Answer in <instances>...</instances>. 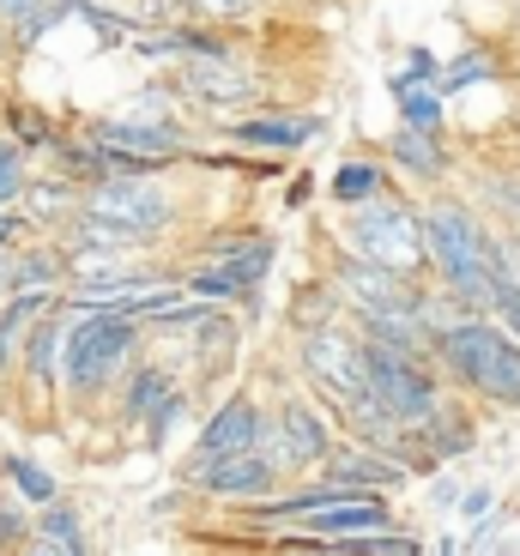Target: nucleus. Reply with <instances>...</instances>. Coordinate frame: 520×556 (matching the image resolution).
I'll use <instances>...</instances> for the list:
<instances>
[{"mask_svg": "<svg viewBox=\"0 0 520 556\" xmlns=\"http://www.w3.org/2000/svg\"><path fill=\"white\" fill-rule=\"evenodd\" d=\"M515 18H520V7H515Z\"/></svg>", "mask_w": 520, "mask_h": 556, "instance_id": "obj_45", "label": "nucleus"}, {"mask_svg": "<svg viewBox=\"0 0 520 556\" xmlns=\"http://www.w3.org/2000/svg\"><path fill=\"white\" fill-rule=\"evenodd\" d=\"M30 539V515L18 502H0V551H13V544Z\"/></svg>", "mask_w": 520, "mask_h": 556, "instance_id": "obj_37", "label": "nucleus"}, {"mask_svg": "<svg viewBox=\"0 0 520 556\" xmlns=\"http://www.w3.org/2000/svg\"><path fill=\"white\" fill-rule=\"evenodd\" d=\"M0 303H7V261H0Z\"/></svg>", "mask_w": 520, "mask_h": 556, "instance_id": "obj_43", "label": "nucleus"}, {"mask_svg": "<svg viewBox=\"0 0 520 556\" xmlns=\"http://www.w3.org/2000/svg\"><path fill=\"white\" fill-rule=\"evenodd\" d=\"M0 261H7V296H13V291H67V261H61V242L55 237L0 254Z\"/></svg>", "mask_w": 520, "mask_h": 556, "instance_id": "obj_19", "label": "nucleus"}, {"mask_svg": "<svg viewBox=\"0 0 520 556\" xmlns=\"http://www.w3.org/2000/svg\"><path fill=\"white\" fill-rule=\"evenodd\" d=\"M491 484H472V490H466V496H460V508H466V515H472V520H484V515H491Z\"/></svg>", "mask_w": 520, "mask_h": 556, "instance_id": "obj_39", "label": "nucleus"}, {"mask_svg": "<svg viewBox=\"0 0 520 556\" xmlns=\"http://www.w3.org/2000/svg\"><path fill=\"white\" fill-rule=\"evenodd\" d=\"M7 127H13V146H18V152H42V157H49V146H55V122H42V115L37 110H25V103H13V110H7Z\"/></svg>", "mask_w": 520, "mask_h": 556, "instance_id": "obj_31", "label": "nucleus"}, {"mask_svg": "<svg viewBox=\"0 0 520 556\" xmlns=\"http://www.w3.org/2000/svg\"><path fill=\"white\" fill-rule=\"evenodd\" d=\"M182 412H188V393H182V388H169V393H164V405H157V412L145 417V435H152V447H164V435L176 430V424H182Z\"/></svg>", "mask_w": 520, "mask_h": 556, "instance_id": "obj_36", "label": "nucleus"}, {"mask_svg": "<svg viewBox=\"0 0 520 556\" xmlns=\"http://www.w3.org/2000/svg\"><path fill=\"white\" fill-rule=\"evenodd\" d=\"M436 73H442V55L418 42V49H406V67H394L388 91H394V98H399V91H423V85H436Z\"/></svg>", "mask_w": 520, "mask_h": 556, "instance_id": "obj_33", "label": "nucleus"}, {"mask_svg": "<svg viewBox=\"0 0 520 556\" xmlns=\"http://www.w3.org/2000/svg\"><path fill=\"white\" fill-rule=\"evenodd\" d=\"M430 363H436V376H448L454 388L479 393V400L508 405V412L520 405V345L491 315H466L442 327L430 339Z\"/></svg>", "mask_w": 520, "mask_h": 556, "instance_id": "obj_2", "label": "nucleus"}, {"mask_svg": "<svg viewBox=\"0 0 520 556\" xmlns=\"http://www.w3.org/2000/svg\"><path fill=\"white\" fill-rule=\"evenodd\" d=\"M411 442H418V454L430 459V466H436V459H460V454L479 447V424H472V412H466L454 393H442V405L411 430Z\"/></svg>", "mask_w": 520, "mask_h": 556, "instance_id": "obj_15", "label": "nucleus"}, {"mask_svg": "<svg viewBox=\"0 0 520 556\" xmlns=\"http://www.w3.org/2000/svg\"><path fill=\"white\" fill-rule=\"evenodd\" d=\"M327 291H333V303L345 320H376V315H411L418 296H423V278L381 273V266L333 249V261H327Z\"/></svg>", "mask_w": 520, "mask_h": 556, "instance_id": "obj_9", "label": "nucleus"}, {"mask_svg": "<svg viewBox=\"0 0 520 556\" xmlns=\"http://www.w3.org/2000/svg\"><path fill=\"white\" fill-rule=\"evenodd\" d=\"M472 200L503 224V237H520V176L515 169H484L479 188H472Z\"/></svg>", "mask_w": 520, "mask_h": 556, "instance_id": "obj_26", "label": "nucleus"}, {"mask_svg": "<svg viewBox=\"0 0 520 556\" xmlns=\"http://www.w3.org/2000/svg\"><path fill=\"white\" fill-rule=\"evenodd\" d=\"M61 291H13L0 303V381L18 369V351H25V333L37 327L49 308H55Z\"/></svg>", "mask_w": 520, "mask_h": 556, "instance_id": "obj_20", "label": "nucleus"}, {"mask_svg": "<svg viewBox=\"0 0 520 556\" xmlns=\"http://www.w3.org/2000/svg\"><path fill=\"white\" fill-rule=\"evenodd\" d=\"M296 369H303V381H309L327 405L345 412V424L376 412L364 339H357L345 320H333V327H303V333H296Z\"/></svg>", "mask_w": 520, "mask_h": 556, "instance_id": "obj_4", "label": "nucleus"}, {"mask_svg": "<svg viewBox=\"0 0 520 556\" xmlns=\"http://www.w3.org/2000/svg\"><path fill=\"white\" fill-rule=\"evenodd\" d=\"M261 454L279 466V472H309L333 454V424H327V405L309 400L303 388H284L272 400V412H261Z\"/></svg>", "mask_w": 520, "mask_h": 556, "instance_id": "obj_6", "label": "nucleus"}, {"mask_svg": "<svg viewBox=\"0 0 520 556\" xmlns=\"http://www.w3.org/2000/svg\"><path fill=\"white\" fill-rule=\"evenodd\" d=\"M79 212L98 224H115V230H127V237H140V242H157L164 230H176L182 200L152 176H122V181L79 188Z\"/></svg>", "mask_w": 520, "mask_h": 556, "instance_id": "obj_7", "label": "nucleus"}, {"mask_svg": "<svg viewBox=\"0 0 520 556\" xmlns=\"http://www.w3.org/2000/svg\"><path fill=\"white\" fill-rule=\"evenodd\" d=\"M7 49H13V37H7V30H0V61H7Z\"/></svg>", "mask_w": 520, "mask_h": 556, "instance_id": "obj_44", "label": "nucleus"}, {"mask_svg": "<svg viewBox=\"0 0 520 556\" xmlns=\"http://www.w3.org/2000/svg\"><path fill=\"white\" fill-rule=\"evenodd\" d=\"M399 127H411V134H442V98H436V85H423V91H399Z\"/></svg>", "mask_w": 520, "mask_h": 556, "instance_id": "obj_30", "label": "nucleus"}, {"mask_svg": "<svg viewBox=\"0 0 520 556\" xmlns=\"http://www.w3.org/2000/svg\"><path fill=\"white\" fill-rule=\"evenodd\" d=\"M55 303H61V296H55ZM61 333H67V315H61V308H49V315H42L37 327L25 333V351H18L13 376H25L37 400L61 393V381H55V369H61Z\"/></svg>", "mask_w": 520, "mask_h": 556, "instance_id": "obj_17", "label": "nucleus"}, {"mask_svg": "<svg viewBox=\"0 0 520 556\" xmlns=\"http://www.w3.org/2000/svg\"><path fill=\"white\" fill-rule=\"evenodd\" d=\"M169 388H176V381L164 376V363H145V357H140V363L122 376V417H127V424H145V417L164 405Z\"/></svg>", "mask_w": 520, "mask_h": 556, "instance_id": "obj_24", "label": "nucleus"}, {"mask_svg": "<svg viewBox=\"0 0 520 556\" xmlns=\"http://www.w3.org/2000/svg\"><path fill=\"white\" fill-rule=\"evenodd\" d=\"M18 556H67V551H61V544H49V539H25V551H18Z\"/></svg>", "mask_w": 520, "mask_h": 556, "instance_id": "obj_42", "label": "nucleus"}, {"mask_svg": "<svg viewBox=\"0 0 520 556\" xmlns=\"http://www.w3.org/2000/svg\"><path fill=\"white\" fill-rule=\"evenodd\" d=\"M484 79H503V61H496L491 49H460L454 61H442V73H436V98L472 91V85H484Z\"/></svg>", "mask_w": 520, "mask_h": 556, "instance_id": "obj_27", "label": "nucleus"}, {"mask_svg": "<svg viewBox=\"0 0 520 556\" xmlns=\"http://www.w3.org/2000/svg\"><path fill=\"white\" fill-rule=\"evenodd\" d=\"M61 308V303H55ZM67 315V333H61V393H73V400H98V393H110L115 381L140 363V327L122 315H73V308H61Z\"/></svg>", "mask_w": 520, "mask_h": 556, "instance_id": "obj_3", "label": "nucleus"}, {"mask_svg": "<svg viewBox=\"0 0 520 556\" xmlns=\"http://www.w3.org/2000/svg\"><path fill=\"white\" fill-rule=\"evenodd\" d=\"M309 194H315V176H296V181H291V200H284V206H309Z\"/></svg>", "mask_w": 520, "mask_h": 556, "instance_id": "obj_40", "label": "nucleus"}, {"mask_svg": "<svg viewBox=\"0 0 520 556\" xmlns=\"http://www.w3.org/2000/svg\"><path fill=\"white\" fill-rule=\"evenodd\" d=\"M182 13L206 18V25H237V18H254L261 13V0H176Z\"/></svg>", "mask_w": 520, "mask_h": 556, "instance_id": "obj_35", "label": "nucleus"}, {"mask_svg": "<svg viewBox=\"0 0 520 556\" xmlns=\"http://www.w3.org/2000/svg\"><path fill=\"white\" fill-rule=\"evenodd\" d=\"M423 230V273L436 278V291H448L466 315H491L496 308V266H491V224L472 200L436 194L418 206Z\"/></svg>", "mask_w": 520, "mask_h": 556, "instance_id": "obj_1", "label": "nucleus"}, {"mask_svg": "<svg viewBox=\"0 0 520 556\" xmlns=\"http://www.w3.org/2000/svg\"><path fill=\"white\" fill-rule=\"evenodd\" d=\"M321 134V122H303V115H249V122H230V139L249 146V152H296Z\"/></svg>", "mask_w": 520, "mask_h": 556, "instance_id": "obj_21", "label": "nucleus"}, {"mask_svg": "<svg viewBox=\"0 0 520 556\" xmlns=\"http://www.w3.org/2000/svg\"><path fill=\"white\" fill-rule=\"evenodd\" d=\"M339 249L357 254V261L381 266V273L399 278H423V230H418V206L399 194H381L369 206L345 212V230H339Z\"/></svg>", "mask_w": 520, "mask_h": 556, "instance_id": "obj_5", "label": "nucleus"}, {"mask_svg": "<svg viewBox=\"0 0 520 556\" xmlns=\"http://www.w3.org/2000/svg\"><path fill=\"white\" fill-rule=\"evenodd\" d=\"M85 146L98 152H115V157H134L145 169H164L188 152V134L182 127H152V122H127V115H98L85 122Z\"/></svg>", "mask_w": 520, "mask_h": 556, "instance_id": "obj_10", "label": "nucleus"}, {"mask_svg": "<svg viewBox=\"0 0 520 556\" xmlns=\"http://www.w3.org/2000/svg\"><path fill=\"white\" fill-rule=\"evenodd\" d=\"M25 237H30V224L18 218V206H13V212H0V254H13Z\"/></svg>", "mask_w": 520, "mask_h": 556, "instance_id": "obj_38", "label": "nucleus"}, {"mask_svg": "<svg viewBox=\"0 0 520 556\" xmlns=\"http://www.w3.org/2000/svg\"><path fill=\"white\" fill-rule=\"evenodd\" d=\"M18 218L30 224V230H49V237H61L73 218H79V188L61 176H30L25 194H18Z\"/></svg>", "mask_w": 520, "mask_h": 556, "instance_id": "obj_18", "label": "nucleus"}, {"mask_svg": "<svg viewBox=\"0 0 520 556\" xmlns=\"http://www.w3.org/2000/svg\"><path fill=\"white\" fill-rule=\"evenodd\" d=\"M284 556H345V551H333V544H284Z\"/></svg>", "mask_w": 520, "mask_h": 556, "instance_id": "obj_41", "label": "nucleus"}, {"mask_svg": "<svg viewBox=\"0 0 520 556\" xmlns=\"http://www.w3.org/2000/svg\"><path fill=\"white\" fill-rule=\"evenodd\" d=\"M30 539H49L61 544L67 556H85V527H79V508H67V502H49L37 520H30Z\"/></svg>", "mask_w": 520, "mask_h": 556, "instance_id": "obj_28", "label": "nucleus"}, {"mask_svg": "<svg viewBox=\"0 0 520 556\" xmlns=\"http://www.w3.org/2000/svg\"><path fill=\"white\" fill-rule=\"evenodd\" d=\"M388 164L399 169L406 181H423V188H436V181L454 176V164H460V152H454L442 134H411V127H394V139H388Z\"/></svg>", "mask_w": 520, "mask_h": 556, "instance_id": "obj_14", "label": "nucleus"}, {"mask_svg": "<svg viewBox=\"0 0 520 556\" xmlns=\"http://www.w3.org/2000/svg\"><path fill=\"white\" fill-rule=\"evenodd\" d=\"M321 478H327V484H339V490H352V496H381V490L406 484V472H399V466L364 454L357 442H333V454L321 459Z\"/></svg>", "mask_w": 520, "mask_h": 556, "instance_id": "obj_16", "label": "nucleus"}, {"mask_svg": "<svg viewBox=\"0 0 520 556\" xmlns=\"http://www.w3.org/2000/svg\"><path fill=\"white\" fill-rule=\"evenodd\" d=\"M254 442H261V405H254L249 393H230V400L206 417V430H200V442H194V454H188L182 478L206 472V466H218V459H230V454H249Z\"/></svg>", "mask_w": 520, "mask_h": 556, "instance_id": "obj_11", "label": "nucleus"}, {"mask_svg": "<svg viewBox=\"0 0 520 556\" xmlns=\"http://www.w3.org/2000/svg\"><path fill=\"white\" fill-rule=\"evenodd\" d=\"M73 13V0H0V30L18 42H37L49 25Z\"/></svg>", "mask_w": 520, "mask_h": 556, "instance_id": "obj_25", "label": "nucleus"}, {"mask_svg": "<svg viewBox=\"0 0 520 556\" xmlns=\"http://www.w3.org/2000/svg\"><path fill=\"white\" fill-rule=\"evenodd\" d=\"M0 146H7V139H0Z\"/></svg>", "mask_w": 520, "mask_h": 556, "instance_id": "obj_46", "label": "nucleus"}, {"mask_svg": "<svg viewBox=\"0 0 520 556\" xmlns=\"http://www.w3.org/2000/svg\"><path fill=\"white\" fill-rule=\"evenodd\" d=\"M7 478H13V490H18L25 502H37V508H49V502H61L55 478L42 472L37 459H25V454H13V459H7Z\"/></svg>", "mask_w": 520, "mask_h": 556, "instance_id": "obj_32", "label": "nucleus"}, {"mask_svg": "<svg viewBox=\"0 0 520 556\" xmlns=\"http://www.w3.org/2000/svg\"><path fill=\"white\" fill-rule=\"evenodd\" d=\"M237 315H225V308H200L194 320H188V339H194V357L200 369H225L230 357H237Z\"/></svg>", "mask_w": 520, "mask_h": 556, "instance_id": "obj_23", "label": "nucleus"}, {"mask_svg": "<svg viewBox=\"0 0 520 556\" xmlns=\"http://www.w3.org/2000/svg\"><path fill=\"white\" fill-rule=\"evenodd\" d=\"M176 91L182 98H194V103H242V98H254V73L242 67V55L237 49H212V55H194V61H182L176 67Z\"/></svg>", "mask_w": 520, "mask_h": 556, "instance_id": "obj_12", "label": "nucleus"}, {"mask_svg": "<svg viewBox=\"0 0 520 556\" xmlns=\"http://www.w3.org/2000/svg\"><path fill=\"white\" fill-rule=\"evenodd\" d=\"M369 363V393H376V412L399 430H418L423 417L442 405V376L430 357H406V351H381L364 345Z\"/></svg>", "mask_w": 520, "mask_h": 556, "instance_id": "obj_8", "label": "nucleus"}, {"mask_svg": "<svg viewBox=\"0 0 520 556\" xmlns=\"http://www.w3.org/2000/svg\"><path fill=\"white\" fill-rule=\"evenodd\" d=\"M25 181H30V157L18 152L13 139H7V146H0V212H13V206H18Z\"/></svg>", "mask_w": 520, "mask_h": 556, "instance_id": "obj_34", "label": "nucleus"}, {"mask_svg": "<svg viewBox=\"0 0 520 556\" xmlns=\"http://www.w3.org/2000/svg\"><path fill=\"white\" fill-rule=\"evenodd\" d=\"M188 484H194L200 496H218V502H267L272 484H279V466H272L261 447H249V454H230V459H218V466H206V472H194Z\"/></svg>", "mask_w": 520, "mask_h": 556, "instance_id": "obj_13", "label": "nucleus"}, {"mask_svg": "<svg viewBox=\"0 0 520 556\" xmlns=\"http://www.w3.org/2000/svg\"><path fill=\"white\" fill-rule=\"evenodd\" d=\"M333 551H345V556H423V544L399 527H381V532H357V539H333Z\"/></svg>", "mask_w": 520, "mask_h": 556, "instance_id": "obj_29", "label": "nucleus"}, {"mask_svg": "<svg viewBox=\"0 0 520 556\" xmlns=\"http://www.w3.org/2000/svg\"><path fill=\"white\" fill-rule=\"evenodd\" d=\"M381 194H388V164H376V157H345V164L333 169V181H327V200H333L339 212H357Z\"/></svg>", "mask_w": 520, "mask_h": 556, "instance_id": "obj_22", "label": "nucleus"}]
</instances>
